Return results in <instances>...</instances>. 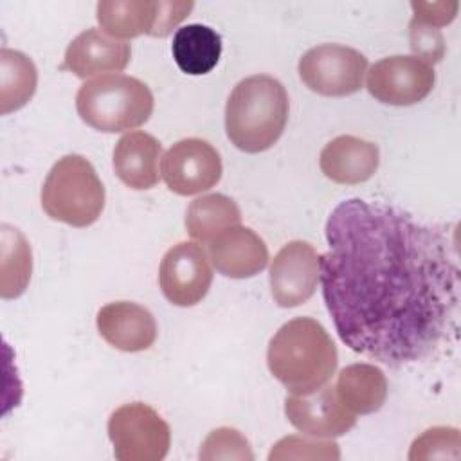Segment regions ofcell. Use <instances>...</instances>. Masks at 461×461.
<instances>
[{
    "mask_svg": "<svg viewBox=\"0 0 461 461\" xmlns=\"http://www.w3.org/2000/svg\"><path fill=\"white\" fill-rule=\"evenodd\" d=\"M326 308L340 340L385 366L427 358L456 331L459 263L448 225L349 198L326 221Z\"/></svg>",
    "mask_w": 461,
    "mask_h": 461,
    "instance_id": "6da1fadb",
    "label": "cell"
},
{
    "mask_svg": "<svg viewBox=\"0 0 461 461\" xmlns=\"http://www.w3.org/2000/svg\"><path fill=\"white\" fill-rule=\"evenodd\" d=\"M267 364L274 378L292 394H306L330 382L339 364V353L319 321L295 317L270 339Z\"/></svg>",
    "mask_w": 461,
    "mask_h": 461,
    "instance_id": "7a4b0ae2",
    "label": "cell"
},
{
    "mask_svg": "<svg viewBox=\"0 0 461 461\" xmlns=\"http://www.w3.org/2000/svg\"><path fill=\"white\" fill-rule=\"evenodd\" d=\"M290 103L281 81L267 74L241 79L225 104L229 140L245 153L272 148L285 131Z\"/></svg>",
    "mask_w": 461,
    "mask_h": 461,
    "instance_id": "3957f363",
    "label": "cell"
},
{
    "mask_svg": "<svg viewBox=\"0 0 461 461\" xmlns=\"http://www.w3.org/2000/svg\"><path fill=\"white\" fill-rule=\"evenodd\" d=\"M153 104L149 86L126 74L94 77L76 95V110L81 121L103 133L142 126L151 117Z\"/></svg>",
    "mask_w": 461,
    "mask_h": 461,
    "instance_id": "277c9868",
    "label": "cell"
},
{
    "mask_svg": "<svg viewBox=\"0 0 461 461\" xmlns=\"http://www.w3.org/2000/svg\"><path fill=\"white\" fill-rule=\"evenodd\" d=\"M41 207L56 221L88 227L104 209V185L94 166L81 155L59 158L41 187Z\"/></svg>",
    "mask_w": 461,
    "mask_h": 461,
    "instance_id": "5b68a950",
    "label": "cell"
},
{
    "mask_svg": "<svg viewBox=\"0 0 461 461\" xmlns=\"http://www.w3.org/2000/svg\"><path fill=\"white\" fill-rule=\"evenodd\" d=\"M108 438L119 461H160L171 445L169 425L142 402L124 403L112 412Z\"/></svg>",
    "mask_w": 461,
    "mask_h": 461,
    "instance_id": "8992f818",
    "label": "cell"
},
{
    "mask_svg": "<svg viewBox=\"0 0 461 461\" xmlns=\"http://www.w3.org/2000/svg\"><path fill=\"white\" fill-rule=\"evenodd\" d=\"M299 77L315 94L344 97L358 92L367 70V58L357 49L322 43L299 59Z\"/></svg>",
    "mask_w": 461,
    "mask_h": 461,
    "instance_id": "52a82bcc",
    "label": "cell"
},
{
    "mask_svg": "<svg viewBox=\"0 0 461 461\" xmlns=\"http://www.w3.org/2000/svg\"><path fill=\"white\" fill-rule=\"evenodd\" d=\"M434 81L432 65L414 56H389L369 68L366 88L380 103L411 106L432 92Z\"/></svg>",
    "mask_w": 461,
    "mask_h": 461,
    "instance_id": "ba28073f",
    "label": "cell"
},
{
    "mask_svg": "<svg viewBox=\"0 0 461 461\" xmlns=\"http://www.w3.org/2000/svg\"><path fill=\"white\" fill-rule=\"evenodd\" d=\"M221 171L220 153L207 140L196 137L175 142L160 164L166 185L180 196L209 191L220 182Z\"/></svg>",
    "mask_w": 461,
    "mask_h": 461,
    "instance_id": "9c48e42d",
    "label": "cell"
},
{
    "mask_svg": "<svg viewBox=\"0 0 461 461\" xmlns=\"http://www.w3.org/2000/svg\"><path fill=\"white\" fill-rule=\"evenodd\" d=\"M212 270L205 250L193 241L173 245L162 258L158 285L164 297L175 306H194L209 292Z\"/></svg>",
    "mask_w": 461,
    "mask_h": 461,
    "instance_id": "30bf717a",
    "label": "cell"
},
{
    "mask_svg": "<svg viewBox=\"0 0 461 461\" xmlns=\"http://www.w3.org/2000/svg\"><path fill=\"white\" fill-rule=\"evenodd\" d=\"M268 281L270 294L279 306H299L317 290L321 281V256L308 241H290L274 256Z\"/></svg>",
    "mask_w": 461,
    "mask_h": 461,
    "instance_id": "8fae6325",
    "label": "cell"
},
{
    "mask_svg": "<svg viewBox=\"0 0 461 461\" xmlns=\"http://www.w3.org/2000/svg\"><path fill=\"white\" fill-rule=\"evenodd\" d=\"M285 414L297 430L313 438H337L357 423V416L339 402L331 385H322L306 394L286 396Z\"/></svg>",
    "mask_w": 461,
    "mask_h": 461,
    "instance_id": "7c38bea8",
    "label": "cell"
},
{
    "mask_svg": "<svg viewBox=\"0 0 461 461\" xmlns=\"http://www.w3.org/2000/svg\"><path fill=\"white\" fill-rule=\"evenodd\" d=\"M130 58V43L99 29H86L68 43L61 68L86 79L101 72H121L128 67Z\"/></svg>",
    "mask_w": 461,
    "mask_h": 461,
    "instance_id": "4fadbf2b",
    "label": "cell"
},
{
    "mask_svg": "<svg viewBox=\"0 0 461 461\" xmlns=\"http://www.w3.org/2000/svg\"><path fill=\"white\" fill-rule=\"evenodd\" d=\"M99 335L115 349L144 351L157 340V322L151 312L137 303L117 301L97 312Z\"/></svg>",
    "mask_w": 461,
    "mask_h": 461,
    "instance_id": "5bb4252c",
    "label": "cell"
},
{
    "mask_svg": "<svg viewBox=\"0 0 461 461\" xmlns=\"http://www.w3.org/2000/svg\"><path fill=\"white\" fill-rule=\"evenodd\" d=\"M209 259L225 277L247 279L268 263L265 241L249 227H230L209 243Z\"/></svg>",
    "mask_w": 461,
    "mask_h": 461,
    "instance_id": "9a60e30c",
    "label": "cell"
},
{
    "mask_svg": "<svg viewBox=\"0 0 461 461\" xmlns=\"http://www.w3.org/2000/svg\"><path fill=\"white\" fill-rule=\"evenodd\" d=\"M380 164L378 146L355 135H339L330 140L319 157L321 171L337 184L369 180Z\"/></svg>",
    "mask_w": 461,
    "mask_h": 461,
    "instance_id": "2e32d148",
    "label": "cell"
},
{
    "mask_svg": "<svg viewBox=\"0 0 461 461\" xmlns=\"http://www.w3.org/2000/svg\"><path fill=\"white\" fill-rule=\"evenodd\" d=\"M162 144L146 131L122 135L113 148V171L131 189H151L158 182Z\"/></svg>",
    "mask_w": 461,
    "mask_h": 461,
    "instance_id": "e0dca14e",
    "label": "cell"
},
{
    "mask_svg": "<svg viewBox=\"0 0 461 461\" xmlns=\"http://www.w3.org/2000/svg\"><path fill=\"white\" fill-rule=\"evenodd\" d=\"M335 393L339 402L355 416L376 412L387 398V380L373 364L346 366L337 378Z\"/></svg>",
    "mask_w": 461,
    "mask_h": 461,
    "instance_id": "ac0fdd59",
    "label": "cell"
},
{
    "mask_svg": "<svg viewBox=\"0 0 461 461\" xmlns=\"http://www.w3.org/2000/svg\"><path fill=\"white\" fill-rule=\"evenodd\" d=\"M158 11L157 0H103L97 4L95 18L106 34L128 40L140 34L153 36Z\"/></svg>",
    "mask_w": 461,
    "mask_h": 461,
    "instance_id": "d6986e66",
    "label": "cell"
},
{
    "mask_svg": "<svg viewBox=\"0 0 461 461\" xmlns=\"http://www.w3.org/2000/svg\"><path fill=\"white\" fill-rule=\"evenodd\" d=\"M171 52L182 72L189 76H203L220 61L221 38L207 25H184L173 36Z\"/></svg>",
    "mask_w": 461,
    "mask_h": 461,
    "instance_id": "ffe728a7",
    "label": "cell"
},
{
    "mask_svg": "<svg viewBox=\"0 0 461 461\" xmlns=\"http://www.w3.org/2000/svg\"><path fill=\"white\" fill-rule=\"evenodd\" d=\"M240 221L238 203L220 193L194 198L185 211L187 234L200 243H211L223 230L240 225Z\"/></svg>",
    "mask_w": 461,
    "mask_h": 461,
    "instance_id": "44dd1931",
    "label": "cell"
},
{
    "mask_svg": "<svg viewBox=\"0 0 461 461\" xmlns=\"http://www.w3.org/2000/svg\"><path fill=\"white\" fill-rule=\"evenodd\" d=\"M38 70L29 56L20 50L2 47L0 50V113L25 106L36 92Z\"/></svg>",
    "mask_w": 461,
    "mask_h": 461,
    "instance_id": "7402d4cb",
    "label": "cell"
},
{
    "mask_svg": "<svg viewBox=\"0 0 461 461\" xmlns=\"http://www.w3.org/2000/svg\"><path fill=\"white\" fill-rule=\"evenodd\" d=\"M2 247V277H0V295L4 299L20 297L31 279L32 272V254L31 245L25 236L7 223L0 230Z\"/></svg>",
    "mask_w": 461,
    "mask_h": 461,
    "instance_id": "603a6c76",
    "label": "cell"
},
{
    "mask_svg": "<svg viewBox=\"0 0 461 461\" xmlns=\"http://www.w3.org/2000/svg\"><path fill=\"white\" fill-rule=\"evenodd\" d=\"M461 438L459 430L454 427H432L418 436L409 452L411 461L423 459H457L461 456Z\"/></svg>",
    "mask_w": 461,
    "mask_h": 461,
    "instance_id": "cb8c5ba5",
    "label": "cell"
},
{
    "mask_svg": "<svg viewBox=\"0 0 461 461\" xmlns=\"http://www.w3.org/2000/svg\"><path fill=\"white\" fill-rule=\"evenodd\" d=\"M198 457L203 461H214V459L252 461L254 454L250 450L249 439L240 430L230 427H220L209 432V436L203 439Z\"/></svg>",
    "mask_w": 461,
    "mask_h": 461,
    "instance_id": "d4e9b609",
    "label": "cell"
},
{
    "mask_svg": "<svg viewBox=\"0 0 461 461\" xmlns=\"http://www.w3.org/2000/svg\"><path fill=\"white\" fill-rule=\"evenodd\" d=\"M339 445L335 441H319L301 436H286L274 445L268 454L270 461L277 459H339Z\"/></svg>",
    "mask_w": 461,
    "mask_h": 461,
    "instance_id": "484cf974",
    "label": "cell"
},
{
    "mask_svg": "<svg viewBox=\"0 0 461 461\" xmlns=\"http://www.w3.org/2000/svg\"><path fill=\"white\" fill-rule=\"evenodd\" d=\"M409 45L414 52V58L434 65L443 59L447 47L445 38L438 27L421 23L418 20H411L409 23Z\"/></svg>",
    "mask_w": 461,
    "mask_h": 461,
    "instance_id": "4316f807",
    "label": "cell"
},
{
    "mask_svg": "<svg viewBox=\"0 0 461 461\" xmlns=\"http://www.w3.org/2000/svg\"><path fill=\"white\" fill-rule=\"evenodd\" d=\"M411 7L414 11V18L421 23L432 25V27H443L448 25L459 9L457 2H411Z\"/></svg>",
    "mask_w": 461,
    "mask_h": 461,
    "instance_id": "83f0119b",
    "label": "cell"
},
{
    "mask_svg": "<svg viewBox=\"0 0 461 461\" xmlns=\"http://www.w3.org/2000/svg\"><path fill=\"white\" fill-rule=\"evenodd\" d=\"M193 5V2H160L158 22L153 36H167L173 31V27H176L191 13Z\"/></svg>",
    "mask_w": 461,
    "mask_h": 461,
    "instance_id": "f1b7e54d",
    "label": "cell"
}]
</instances>
